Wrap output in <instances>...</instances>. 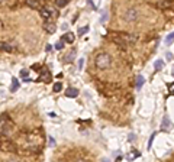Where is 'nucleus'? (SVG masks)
Returning <instances> with one entry per match:
<instances>
[{
    "instance_id": "29",
    "label": "nucleus",
    "mask_w": 174,
    "mask_h": 162,
    "mask_svg": "<svg viewBox=\"0 0 174 162\" xmlns=\"http://www.w3.org/2000/svg\"><path fill=\"white\" fill-rule=\"evenodd\" d=\"M106 17H107V13H106V12H103V15H102V22H104V20H106Z\"/></svg>"
},
{
    "instance_id": "6",
    "label": "nucleus",
    "mask_w": 174,
    "mask_h": 162,
    "mask_svg": "<svg viewBox=\"0 0 174 162\" xmlns=\"http://www.w3.org/2000/svg\"><path fill=\"white\" fill-rule=\"evenodd\" d=\"M0 148H2L3 151H7V152H16V146H15V143L13 142H10V141H5V142H2L0 143Z\"/></svg>"
},
{
    "instance_id": "14",
    "label": "nucleus",
    "mask_w": 174,
    "mask_h": 162,
    "mask_svg": "<svg viewBox=\"0 0 174 162\" xmlns=\"http://www.w3.org/2000/svg\"><path fill=\"white\" fill-rule=\"evenodd\" d=\"M0 49H3V51H7V52H10V51H13V46L12 45H9V43H0Z\"/></svg>"
},
{
    "instance_id": "28",
    "label": "nucleus",
    "mask_w": 174,
    "mask_h": 162,
    "mask_svg": "<svg viewBox=\"0 0 174 162\" xmlns=\"http://www.w3.org/2000/svg\"><path fill=\"white\" fill-rule=\"evenodd\" d=\"M87 3H89V6H90L92 9H96V7H94V5H93V2H92V0H87Z\"/></svg>"
},
{
    "instance_id": "27",
    "label": "nucleus",
    "mask_w": 174,
    "mask_h": 162,
    "mask_svg": "<svg viewBox=\"0 0 174 162\" xmlns=\"http://www.w3.org/2000/svg\"><path fill=\"white\" fill-rule=\"evenodd\" d=\"M26 74H28V69H22V71H20V75L22 77H26Z\"/></svg>"
},
{
    "instance_id": "10",
    "label": "nucleus",
    "mask_w": 174,
    "mask_h": 162,
    "mask_svg": "<svg viewBox=\"0 0 174 162\" xmlns=\"http://www.w3.org/2000/svg\"><path fill=\"white\" fill-rule=\"evenodd\" d=\"M65 96H67V97H70V99H76V97L78 96V90H77V88L70 87V88H67V90H65Z\"/></svg>"
},
{
    "instance_id": "5",
    "label": "nucleus",
    "mask_w": 174,
    "mask_h": 162,
    "mask_svg": "<svg viewBox=\"0 0 174 162\" xmlns=\"http://www.w3.org/2000/svg\"><path fill=\"white\" fill-rule=\"evenodd\" d=\"M137 17H138V12H137V9H128L126 13L123 15V19H125L126 22H134Z\"/></svg>"
},
{
    "instance_id": "25",
    "label": "nucleus",
    "mask_w": 174,
    "mask_h": 162,
    "mask_svg": "<svg viewBox=\"0 0 174 162\" xmlns=\"http://www.w3.org/2000/svg\"><path fill=\"white\" fill-rule=\"evenodd\" d=\"M168 91L171 93V94H174V83H171V84L168 85Z\"/></svg>"
},
{
    "instance_id": "3",
    "label": "nucleus",
    "mask_w": 174,
    "mask_h": 162,
    "mask_svg": "<svg viewBox=\"0 0 174 162\" xmlns=\"http://www.w3.org/2000/svg\"><path fill=\"white\" fill-rule=\"evenodd\" d=\"M12 130V122L9 120L7 114L0 116V135H9Z\"/></svg>"
},
{
    "instance_id": "32",
    "label": "nucleus",
    "mask_w": 174,
    "mask_h": 162,
    "mask_svg": "<svg viewBox=\"0 0 174 162\" xmlns=\"http://www.w3.org/2000/svg\"><path fill=\"white\" fill-rule=\"evenodd\" d=\"M0 2H5V0H0Z\"/></svg>"
},
{
    "instance_id": "23",
    "label": "nucleus",
    "mask_w": 174,
    "mask_h": 162,
    "mask_svg": "<svg viewBox=\"0 0 174 162\" xmlns=\"http://www.w3.org/2000/svg\"><path fill=\"white\" fill-rule=\"evenodd\" d=\"M163 65H164V64H163V61H161V59H158V61L155 62V68H157V69H161V68H163Z\"/></svg>"
},
{
    "instance_id": "31",
    "label": "nucleus",
    "mask_w": 174,
    "mask_h": 162,
    "mask_svg": "<svg viewBox=\"0 0 174 162\" xmlns=\"http://www.w3.org/2000/svg\"><path fill=\"white\" fill-rule=\"evenodd\" d=\"M39 68V65L38 64H35V65H32V69H38Z\"/></svg>"
},
{
    "instance_id": "24",
    "label": "nucleus",
    "mask_w": 174,
    "mask_h": 162,
    "mask_svg": "<svg viewBox=\"0 0 174 162\" xmlns=\"http://www.w3.org/2000/svg\"><path fill=\"white\" fill-rule=\"evenodd\" d=\"M154 137H155V133H152V136L149 137V142H148V149H151V146H152V141H154Z\"/></svg>"
},
{
    "instance_id": "26",
    "label": "nucleus",
    "mask_w": 174,
    "mask_h": 162,
    "mask_svg": "<svg viewBox=\"0 0 174 162\" xmlns=\"http://www.w3.org/2000/svg\"><path fill=\"white\" fill-rule=\"evenodd\" d=\"M83 64H84V59L81 58V59L78 61V69H81V68H83Z\"/></svg>"
},
{
    "instance_id": "19",
    "label": "nucleus",
    "mask_w": 174,
    "mask_h": 162,
    "mask_svg": "<svg viewBox=\"0 0 174 162\" xmlns=\"http://www.w3.org/2000/svg\"><path fill=\"white\" fill-rule=\"evenodd\" d=\"M61 88H62V84H61V83H55V84H54V87H52L54 93H58V91H61Z\"/></svg>"
},
{
    "instance_id": "1",
    "label": "nucleus",
    "mask_w": 174,
    "mask_h": 162,
    "mask_svg": "<svg viewBox=\"0 0 174 162\" xmlns=\"http://www.w3.org/2000/svg\"><path fill=\"white\" fill-rule=\"evenodd\" d=\"M112 41L120 46H128V45H132L137 42V36L135 35H129V33H119L116 36H112Z\"/></svg>"
},
{
    "instance_id": "22",
    "label": "nucleus",
    "mask_w": 174,
    "mask_h": 162,
    "mask_svg": "<svg viewBox=\"0 0 174 162\" xmlns=\"http://www.w3.org/2000/svg\"><path fill=\"white\" fill-rule=\"evenodd\" d=\"M64 42H65V41H64ZM64 42H62V41L57 42V43H55V48H57V49H62V46H64Z\"/></svg>"
},
{
    "instance_id": "18",
    "label": "nucleus",
    "mask_w": 174,
    "mask_h": 162,
    "mask_svg": "<svg viewBox=\"0 0 174 162\" xmlns=\"http://www.w3.org/2000/svg\"><path fill=\"white\" fill-rule=\"evenodd\" d=\"M87 32H89V26H83V28H80V29L77 31V33H78L80 36H83V35H86Z\"/></svg>"
},
{
    "instance_id": "16",
    "label": "nucleus",
    "mask_w": 174,
    "mask_h": 162,
    "mask_svg": "<svg viewBox=\"0 0 174 162\" xmlns=\"http://www.w3.org/2000/svg\"><path fill=\"white\" fill-rule=\"evenodd\" d=\"M19 88V81L17 78H12V87H10V91H16Z\"/></svg>"
},
{
    "instance_id": "30",
    "label": "nucleus",
    "mask_w": 174,
    "mask_h": 162,
    "mask_svg": "<svg viewBox=\"0 0 174 162\" xmlns=\"http://www.w3.org/2000/svg\"><path fill=\"white\" fill-rule=\"evenodd\" d=\"M23 81H25V83H29V81H31V77H23Z\"/></svg>"
},
{
    "instance_id": "7",
    "label": "nucleus",
    "mask_w": 174,
    "mask_h": 162,
    "mask_svg": "<svg viewBox=\"0 0 174 162\" xmlns=\"http://www.w3.org/2000/svg\"><path fill=\"white\" fill-rule=\"evenodd\" d=\"M43 31H45L47 33H55L57 31V26H55V23L54 22H50V19L43 23Z\"/></svg>"
},
{
    "instance_id": "12",
    "label": "nucleus",
    "mask_w": 174,
    "mask_h": 162,
    "mask_svg": "<svg viewBox=\"0 0 174 162\" xmlns=\"http://www.w3.org/2000/svg\"><path fill=\"white\" fill-rule=\"evenodd\" d=\"M171 5H173V3L170 2V0H164V2H160V3H157V7L164 10V9H168Z\"/></svg>"
},
{
    "instance_id": "17",
    "label": "nucleus",
    "mask_w": 174,
    "mask_h": 162,
    "mask_svg": "<svg viewBox=\"0 0 174 162\" xmlns=\"http://www.w3.org/2000/svg\"><path fill=\"white\" fill-rule=\"evenodd\" d=\"M168 129H170V120H168V117L165 116L164 120H163V130H168Z\"/></svg>"
},
{
    "instance_id": "13",
    "label": "nucleus",
    "mask_w": 174,
    "mask_h": 162,
    "mask_svg": "<svg viewBox=\"0 0 174 162\" xmlns=\"http://www.w3.org/2000/svg\"><path fill=\"white\" fill-rule=\"evenodd\" d=\"M64 41H65V42H68V43H73V42H74V33L67 32V33L64 35Z\"/></svg>"
},
{
    "instance_id": "15",
    "label": "nucleus",
    "mask_w": 174,
    "mask_h": 162,
    "mask_svg": "<svg viewBox=\"0 0 174 162\" xmlns=\"http://www.w3.org/2000/svg\"><path fill=\"white\" fill-rule=\"evenodd\" d=\"M142 84H144V77H142V75H138V77H137V81H135V87L139 90V88L142 87Z\"/></svg>"
},
{
    "instance_id": "8",
    "label": "nucleus",
    "mask_w": 174,
    "mask_h": 162,
    "mask_svg": "<svg viewBox=\"0 0 174 162\" xmlns=\"http://www.w3.org/2000/svg\"><path fill=\"white\" fill-rule=\"evenodd\" d=\"M74 58H76V49H71L67 55L62 58V62H64V64H70V62L74 61Z\"/></svg>"
},
{
    "instance_id": "9",
    "label": "nucleus",
    "mask_w": 174,
    "mask_h": 162,
    "mask_svg": "<svg viewBox=\"0 0 174 162\" xmlns=\"http://www.w3.org/2000/svg\"><path fill=\"white\" fill-rule=\"evenodd\" d=\"M39 15H41V17H42V19L48 20V19L51 17L52 12H51L50 9H47V7H41V9H39Z\"/></svg>"
},
{
    "instance_id": "4",
    "label": "nucleus",
    "mask_w": 174,
    "mask_h": 162,
    "mask_svg": "<svg viewBox=\"0 0 174 162\" xmlns=\"http://www.w3.org/2000/svg\"><path fill=\"white\" fill-rule=\"evenodd\" d=\"M52 80V77H51V74H50V71L45 68V67H42V69H41V74H39V78H38V81H43V83H50Z\"/></svg>"
},
{
    "instance_id": "2",
    "label": "nucleus",
    "mask_w": 174,
    "mask_h": 162,
    "mask_svg": "<svg viewBox=\"0 0 174 162\" xmlns=\"http://www.w3.org/2000/svg\"><path fill=\"white\" fill-rule=\"evenodd\" d=\"M112 64V57L109 54H99L96 57V67L99 69H107Z\"/></svg>"
},
{
    "instance_id": "20",
    "label": "nucleus",
    "mask_w": 174,
    "mask_h": 162,
    "mask_svg": "<svg viewBox=\"0 0 174 162\" xmlns=\"http://www.w3.org/2000/svg\"><path fill=\"white\" fill-rule=\"evenodd\" d=\"M68 2H70V0H57V5L60 7H64L65 5H68Z\"/></svg>"
},
{
    "instance_id": "21",
    "label": "nucleus",
    "mask_w": 174,
    "mask_h": 162,
    "mask_svg": "<svg viewBox=\"0 0 174 162\" xmlns=\"http://www.w3.org/2000/svg\"><path fill=\"white\" fill-rule=\"evenodd\" d=\"M173 41H174V32H173V33H170V35L165 38V42H167V43H171Z\"/></svg>"
},
{
    "instance_id": "11",
    "label": "nucleus",
    "mask_w": 174,
    "mask_h": 162,
    "mask_svg": "<svg viewBox=\"0 0 174 162\" xmlns=\"http://www.w3.org/2000/svg\"><path fill=\"white\" fill-rule=\"evenodd\" d=\"M26 5L31 9H35V10H39L41 9V3L38 2V0H26Z\"/></svg>"
},
{
    "instance_id": "33",
    "label": "nucleus",
    "mask_w": 174,
    "mask_h": 162,
    "mask_svg": "<svg viewBox=\"0 0 174 162\" xmlns=\"http://www.w3.org/2000/svg\"><path fill=\"white\" fill-rule=\"evenodd\" d=\"M0 143H2V142H0Z\"/></svg>"
}]
</instances>
